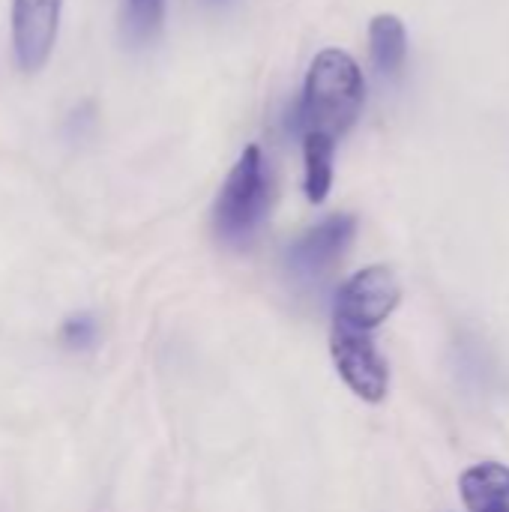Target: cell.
Wrapping results in <instances>:
<instances>
[{
    "label": "cell",
    "mask_w": 509,
    "mask_h": 512,
    "mask_svg": "<svg viewBox=\"0 0 509 512\" xmlns=\"http://www.w3.org/2000/svg\"><path fill=\"white\" fill-rule=\"evenodd\" d=\"M363 96L366 81L360 63L342 48H327L309 66L303 96L294 111V129L300 135L321 132L339 138L354 126Z\"/></svg>",
    "instance_id": "obj_1"
},
{
    "label": "cell",
    "mask_w": 509,
    "mask_h": 512,
    "mask_svg": "<svg viewBox=\"0 0 509 512\" xmlns=\"http://www.w3.org/2000/svg\"><path fill=\"white\" fill-rule=\"evenodd\" d=\"M270 207V180L264 171V156L252 144L243 150L213 207L216 234L231 246H246L261 228Z\"/></svg>",
    "instance_id": "obj_2"
},
{
    "label": "cell",
    "mask_w": 509,
    "mask_h": 512,
    "mask_svg": "<svg viewBox=\"0 0 509 512\" xmlns=\"http://www.w3.org/2000/svg\"><path fill=\"white\" fill-rule=\"evenodd\" d=\"M402 303V285L396 273L384 264L354 273L336 297L333 321L351 330L375 333Z\"/></svg>",
    "instance_id": "obj_3"
},
{
    "label": "cell",
    "mask_w": 509,
    "mask_h": 512,
    "mask_svg": "<svg viewBox=\"0 0 509 512\" xmlns=\"http://www.w3.org/2000/svg\"><path fill=\"white\" fill-rule=\"evenodd\" d=\"M330 357L342 375V381L351 387L354 396L363 402H381L390 390V366L381 357L372 333L351 330L345 324L333 321L330 330Z\"/></svg>",
    "instance_id": "obj_4"
},
{
    "label": "cell",
    "mask_w": 509,
    "mask_h": 512,
    "mask_svg": "<svg viewBox=\"0 0 509 512\" xmlns=\"http://www.w3.org/2000/svg\"><path fill=\"white\" fill-rule=\"evenodd\" d=\"M63 0H12L9 6V42L21 72H39L48 66L60 33Z\"/></svg>",
    "instance_id": "obj_5"
},
{
    "label": "cell",
    "mask_w": 509,
    "mask_h": 512,
    "mask_svg": "<svg viewBox=\"0 0 509 512\" xmlns=\"http://www.w3.org/2000/svg\"><path fill=\"white\" fill-rule=\"evenodd\" d=\"M354 234H357V219L351 213H336L318 222L315 228H309L288 249V267L297 276H321L345 255Z\"/></svg>",
    "instance_id": "obj_6"
},
{
    "label": "cell",
    "mask_w": 509,
    "mask_h": 512,
    "mask_svg": "<svg viewBox=\"0 0 509 512\" xmlns=\"http://www.w3.org/2000/svg\"><path fill=\"white\" fill-rule=\"evenodd\" d=\"M459 495L468 512H509V468L501 462H480L459 480Z\"/></svg>",
    "instance_id": "obj_7"
},
{
    "label": "cell",
    "mask_w": 509,
    "mask_h": 512,
    "mask_svg": "<svg viewBox=\"0 0 509 512\" xmlns=\"http://www.w3.org/2000/svg\"><path fill=\"white\" fill-rule=\"evenodd\" d=\"M369 54H372V63L381 72L399 75V69L408 60V30H405L399 15L381 12V15L372 18V24H369Z\"/></svg>",
    "instance_id": "obj_8"
},
{
    "label": "cell",
    "mask_w": 509,
    "mask_h": 512,
    "mask_svg": "<svg viewBox=\"0 0 509 512\" xmlns=\"http://www.w3.org/2000/svg\"><path fill=\"white\" fill-rule=\"evenodd\" d=\"M333 156H336V138L312 132L303 135V159H306V177L303 189L312 204H321L330 195L333 186Z\"/></svg>",
    "instance_id": "obj_9"
},
{
    "label": "cell",
    "mask_w": 509,
    "mask_h": 512,
    "mask_svg": "<svg viewBox=\"0 0 509 512\" xmlns=\"http://www.w3.org/2000/svg\"><path fill=\"white\" fill-rule=\"evenodd\" d=\"M165 18V0H126V33L135 42H147L159 33Z\"/></svg>",
    "instance_id": "obj_10"
},
{
    "label": "cell",
    "mask_w": 509,
    "mask_h": 512,
    "mask_svg": "<svg viewBox=\"0 0 509 512\" xmlns=\"http://www.w3.org/2000/svg\"><path fill=\"white\" fill-rule=\"evenodd\" d=\"M99 342V321L87 312L72 315L60 324V345L66 351H90Z\"/></svg>",
    "instance_id": "obj_11"
}]
</instances>
